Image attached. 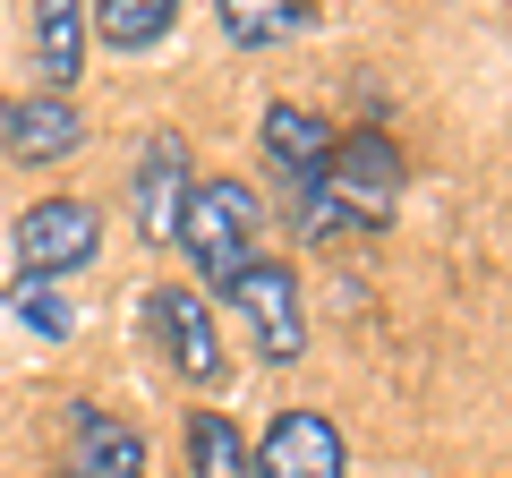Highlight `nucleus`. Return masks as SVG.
Here are the masks:
<instances>
[{
    "mask_svg": "<svg viewBox=\"0 0 512 478\" xmlns=\"http://www.w3.org/2000/svg\"><path fill=\"white\" fill-rule=\"evenodd\" d=\"M402 205V146L384 129H350L333 137L325 171L308 188H291V231L299 239H333V231H384Z\"/></svg>",
    "mask_w": 512,
    "mask_h": 478,
    "instance_id": "f257e3e1",
    "label": "nucleus"
},
{
    "mask_svg": "<svg viewBox=\"0 0 512 478\" xmlns=\"http://www.w3.org/2000/svg\"><path fill=\"white\" fill-rule=\"evenodd\" d=\"M256 188L248 180H197V197H188L180 214V257L197 265L214 291H231L239 274L256 265Z\"/></svg>",
    "mask_w": 512,
    "mask_h": 478,
    "instance_id": "f03ea898",
    "label": "nucleus"
},
{
    "mask_svg": "<svg viewBox=\"0 0 512 478\" xmlns=\"http://www.w3.org/2000/svg\"><path fill=\"white\" fill-rule=\"evenodd\" d=\"M239 308V325H248V342L274 359V368H291L299 350H308V299H299V274L282 257H256L248 274L222 291Z\"/></svg>",
    "mask_w": 512,
    "mask_h": 478,
    "instance_id": "7ed1b4c3",
    "label": "nucleus"
},
{
    "mask_svg": "<svg viewBox=\"0 0 512 478\" xmlns=\"http://www.w3.org/2000/svg\"><path fill=\"white\" fill-rule=\"evenodd\" d=\"M94 248H103V205H86V197H35L18 214V265H26V282L77 274V265H94Z\"/></svg>",
    "mask_w": 512,
    "mask_h": 478,
    "instance_id": "20e7f679",
    "label": "nucleus"
},
{
    "mask_svg": "<svg viewBox=\"0 0 512 478\" xmlns=\"http://www.w3.org/2000/svg\"><path fill=\"white\" fill-rule=\"evenodd\" d=\"M188 197H197L188 137H180V129H154L146 146H137V163H128V214H137V231H146L154 248H171V239H180Z\"/></svg>",
    "mask_w": 512,
    "mask_h": 478,
    "instance_id": "39448f33",
    "label": "nucleus"
},
{
    "mask_svg": "<svg viewBox=\"0 0 512 478\" xmlns=\"http://www.w3.org/2000/svg\"><path fill=\"white\" fill-rule=\"evenodd\" d=\"M146 333H154V350L171 359V376H188V385H222V333H214V316H205V299L188 291V282H154L146 291Z\"/></svg>",
    "mask_w": 512,
    "mask_h": 478,
    "instance_id": "423d86ee",
    "label": "nucleus"
},
{
    "mask_svg": "<svg viewBox=\"0 0 512 478\" xmlns=\"http://www.w3.org/2000/svg\"><path fill=\"white\" fill-rule=\"evenodd\" d=\"M60 478H154L146 436L103 402H69L60 410Z\"/></svg>",
    "mask_w": 512,
    "mask_h": 478,
    "instance_id": "0eeeda50",
    "label": "nucleus"
},
{
    "mask_svg": "<svg viewBox=\"0 0 512 478\" xmlns=\"http://www.w3.org/2000/svg\"><path fill=\"white\" fill-rule=\"evenodd\" d=\"M0 146H9V163H69L86 146V111L69 94H9L0 103Z\"/></svg>",
    "mask_w": 512,
    "mask_h": 478,
    "instance_id": "6e6552de",
    "label": "nucleus"
},
{
    "mask_svg": "<svg viewBox=\"0 0 512 478\" xmlns=\"http://www.w3.org/2000/svg\"><path fill=\"white\" fill-rule=\"evenodd\" d=\"M256 478H342V436L325 410H274L256 444Z\"/></svg>",
    "mask_w": 512,
    "mask_h": 478,
    "instance_id": "1a4fd4ad",
    "label": "nucleus"
},
{
    "mask_svg": "<svg viewBox=\"0 0 512 478\" xmlns=\"http://www.w3.org/2000/svg\"><path fill=\"white\" fill-rule=\"evenodd\" d=\"M256 146L282 171V188H308L316 171H325V154H333V120H316V111H299V103H265Z\"/></svg>",
    "mask_w": 512,
    "mask_h": 478,
    "instance_id": "9d476101",
    "label": "nucleus"
},
{
    "mask_svg": "<svg viewBox=\"0 0 512 478\" xmlns=\"http://www.w3.org/2000/svg\"><path fill=\"white\" fill-rule=\"evenodd\" d=\"M86 43H94L86 0H35V77H43V94H69L86 77Z\"/></svg>",
    "mask_w": 512,
    "mask_h": 478,
    "instance_id": "9b49d317",
    "label": "nucleus"
},
{
    "mask_svg": "<svg viewBox=\"0 0 512 478\" xmlns=\"http://www.w3.org/2000/svg\"><path fill=\"white\" fill-rule=\"evenodd\" d=\"M214 9H222V35H231L239 52L291 43V35H308V18H316V0H214Z\"/></svg>",
    "mask_w": 512,
    "mask_h": 478,
    "instance_id": "f8f14e48",
    "label": "nucleus"
},
{
    "mask_svg": "<svg viewBox=\"0 0 512 478\" xmlns=\"http://www.w3.org/2000/svg\"><path fill=\"white\" fill-rule=\"evenodd\" d=\"M188 0H103L94 9V35H103V52H154V43L180 26Z\"/></svg>",
    "mask_w": 512,
    "mask_h": 478,
    "instance_id": "ddd939ff",
    "label": "nucleus"
},
{
    "mask_svg": "<svg viewBox=\"0 0 512 478\" xmlns=\"http://www.w3.org/2000/svg\"><path fill=\"white\" fill-rule=\"evenodd\" d=\"M188 478H256V453L239 444V419L188 410Z\"/></svg>",
    "mask_w": 512,
    "mask_h": 478,
    "instance_id": "4468645a",
    "label": "nucleus"
},
{
    "mask_svg": "<svg viewBox=\"0 0 512 478\" xmlns=\"http://www.w3.org/2000/svg\"><path fill=\"white\" fill-rule=\"evenodd\" d=\"M9 308H18L26 325L43 333V342H69V308H60V299L43 291V282H18V291H9Z\"/></svg>",
    "mask_w": 512,
    "mask_h": 478,
    "instance_id": "2eb2a0df",
    "label": "nucleus"
}]
</instances>
